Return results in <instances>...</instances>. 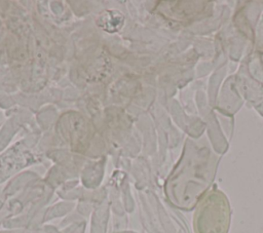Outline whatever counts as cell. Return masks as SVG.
<instances>
[{
  "mask_svg": "<svg viewBox=\"0 0 263 233\" xmlns=\"http://www.w3.org/2000/svg\"><path fill=\"white\" fill-rule=\"evenodd\" d=\"M123 16L116 10H107L100 15L98 25L108 32L118 31L123 25Z\"/></svg>",
  "mask_w": 263,
  "mask_h": 233,
  "instance_id": "6da1fadb",
  "label": "cell"
}]
</instances>
